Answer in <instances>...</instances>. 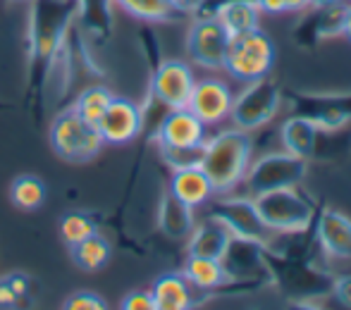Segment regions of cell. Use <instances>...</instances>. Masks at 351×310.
I'll return each mask as SVG.
<instances>
[{"label": "cell", "mask_w": 351, "mask_h": 310, "mask_svg": "<svg viewBox=\"0 0 351 310\" xmlns=\"http://www.w3.org/2000/svg\"><path fill=\"white\" fill-rule=\"evenodd\" d=\"M251 162V136L244 129H225L213 139H206L201 167L208 175L213 191L225 194L232 191L241 179Z\"/></svg>", "instance_id": "6da1fadb"}, {"label": "cell", "mask_w": 351, "mask_h": 310, "mask_svg": "<svg viewBox=\"0 0 351 310\" xmlns=\"http://www.w3.org/2000/svg\"><path fill=\"white\" fill-rule=\"evenodd\" d=\"M77 0H34L32 14V67L43 75L51 67L53 57L60 51L62 34L77 12Z\"/></svg>", "instance_id": "7a4b0ae2"}, {"label": "cell", "mask_w": 351, "mask_h": 310, "mask_svg": "<svg viewBox=\"0 0 351 310\" xmlns=\"http://www.w3.org/2000/svg\"><path fill=\"white\" fill-rule=\"evenodd\" d=\"M254 203L258 215L263 218V222L275 234L304 232L306 227H311V222L315 218L313 201L301 194L296 186L258 194L254 196Z\"/></svg>", "instance_id": "3957f363"}, {"label": "cell", "mask_w": 351, "mask_h": 310, "mask_svg": "<svg viewBox=\"0 0 351 310\" xmlns=\"http://www.w3.org/2000/svg\"><path fill=\"white\" fill-rule=\"evenodd\" d=\"M275 62V43L261 27L239 36H230L225 53V67L237 81H256L268 77Z\"/></svg>", "instance_id": "277c9868"}, {"label": "cell", "mask_w": 351, "mask_h": 310, "mask_svg": "<svg viewBox=\"0 0 351 310\" xmlns=\"http://www.w3.org/2000/svg\"><path fill=\"white\" fill-rule=\"evenodd\" d=\"M48 136H51L53 153L65 162H88L106 146L98 127L79 117L74 107L62 110L53 120Z\"/></svg>", "instance_id": "5b68a950"}, {"label": "cell", "mask_w": 351, "mask_h": 310, "mask_svg": "<svg viewBox=\"0 0 351 310\" xmlns=\"http://www.w3.org/2000/svg\"><path fill=\"white\" fill-rule=\"evenodd\" d=\"M265 258H268L273 282H278L280 289L289 298L301 301V298H318L323 294L332 292L335 277H328L315 265L306 263L301 258H278L268 250H265Z\"/></svg>", "instance_id": "8992f818"}, {"label": "cell", "mask_w": 351, "mask_h": 310, "mask_svg": "<svg viewBox=\"0 0 351 310\" xmlns=\"http://www.w3.org/2000/svg\"><path fill=\"white\" fill-rule=\"evenodd\" d=\"M282 103V91L275 81H270L268 77L249 81V86L232 101L230 117L234 122V127L244 131H254L265 127L280 110Z\"/></svg>", "instance_id": "52a82bcc"}, {"label": "cell", "mask_w": 351, "mask_h": 310, "mask_svg": "<svg viewBox=\"0 0 351 310\" xmlns=\"http://www.w3.org/2000/svg\"><path fill=\"white\" fill-rule=\"evenodd\" d=\"M308 175V160L291 153H270L246 170L244 179L249 184L251 194L258 196L265 191L299 186Z\"/></svg>", "instance_id": "ba28073f"}, {"label": "cell", "mask_w": 351, "mask_h": 310, "mask_svg": "<svg viewBox=\"0 0 351 310\" xmlns=\"http://www.w3.org/2000/svg\"><path fill=\"white\" fill-rule=\"evenodd\" d=\"M265 250H268V246L258 244V241L232 236L230 246L220 258L227 282L251 284V287H263V284L273 282Z\"/></svg>", "instance_id": "9c48e42d"}, {"label": "cell", "mask_w": 351, "mask_h": 310, "mask_svg": "<svg viewBox=\"0 0 351 310\" xmlns=\"http://www.w3.org/2000/svg\"><path fill=\"white\" fill-rule=\"evenodd\" d=\"M296 115L311 120L320 131H337L351 122V93H296L287 91Z\"/></svg>", "instance_id": "30bf717a"}, {"label": "cell", "mask_w": 351, "mask_h": 310, "mask_svg": "<svg viewBox=\"0 0 351 310\" xmlns=\"http://www.w3.org/2000/svg\"><path fill=\"white\" fill-rule=\"evenodd\" d=\"M210 218L220 220L232 236L239 239L258 241L263 246H270L275 239V232L263 222V218L256 210L254 198H227L217 201L210 208Z\"/></svg>", "instance_id": "8fae6325"}, {"label": "cell", "mask_w": 351, "mask_h": 310, "mask_svg": "<svg viewBox=\"0 0 351 310\" xmlns=\"http://www.w3.org/2000/svg\"><path fill=\"white\" fill-rule=\"evenodd\" d=\"M227 43H230V36L217 22V17L196 19L186 34V53L196 65L206 70H220L225 62Z\"/></svg>", "instance_id": "7c38bea8"}, {"label": "cell", "mask_w": 351, "mask_h": 310, "mask_svg": "<svg viewBox=\"0 0 351 310\" xmlns=\"http://www.w3.org/2000/svg\"><path fill=\"white\" fill-rule=\"evenodd\" d=\"M196 79L194 72L186 62L182 60H165L156 67L151 81L153 98L167 110H177V107H186L194 88Z\"/></svg>", "instance_id": "4fadbf2b"}, {"label": "cell", "mask_w": 351, "mask_h": 310, "mask_svg": "<svg viewBox=\"0 0 351 310\" xmlns=\"http://www.w3.org/2000/svg\"><path fill=\"white\" fill-rule=\"evenodd\" d=\"M153 139L160 148H196L206 144V125L189 107H177L162 117Z\"/></svg>", "instance_id": "5bb4252c"}, {"label": "cell", "mask_w": 351, "mask_h": 310, "mask_svg": "<svg viewBox=\"0 0 351 310\" xmlns=\"http://www.w3.org/2000/svg\"><path fill=\"white\" fill-rule=\"evenodd\" d=\"M98 131H101L106 144H130L143 129V112L136 103H132L130 98H117L112 96L108 110L103 112V117L98 120Z\"/></svg>", "instance_id": "9a60e30c"}, {"label": "cell", "mask_w": 351, "mask_h": 310, "mask_svg": "<svg viewBox=\"0 0 351 310\" xmlns=\"http://www.w3.org/2000/svg\"><path fill=\"white\" fill-rule=\"evenodd\" d=\"M344 14H347V5H325V8H315L308 12L294 29V41L301 48L311 51L318 43L328 41L332 36H342L344 29Z\"/></svg>", "instance_id": "2e32d148"}, {"label": "cell", "mask_w": 351, "mask_h": 310, "mask_svg": "<svg viewBox=\"0 0 351 310\" xmlns=\"http://www.w3.org/2000/svg\"><path fill=\"white\" fill-rule=\"evenodd\" d=\"M232 101H234V96H232L227 83L217 81V79H204V81L194 83L186 107L208 127L230 117Z\"/></svg>", "instance_id": "e0dca14e"}, {"label": "cell", "mask_w": 351, "mask_h": 310, "mask_svg": "<svg viewBox=\"0 0 351 310\" xmlns=\"http://www.w3.org/2000/svg\"><path fill=\"white\" fill-rule=\"evenodd\" d=\"M318 241L328 255L351 260V220L337 210H323L318 218Z\"/></svg>", "instance_id": "ac0fdd59"}, {"label": "cell", "mask_w": 351, "mask_h": 310, "mask_svg": "<svg viewBox=\"0 0 351 310\" xmlns=\"http://www.w3.org/2000/svg\"><path fill=\"white\" fill-rule=\"evenodd\" d=\"M170 194H175L182 203L196 208V205L208 203L215 191H213V184H210L208 175L204 172V167L191 165V167H180V170H175L172 181H170Z\"/></svg>", "instance_id": "d6986e66"}, {"label": "cell", "mask_w": 351, "mask_h": 310, "mask_svg": "<svg viewBox=\"0 0 351 310\" xmlns=\"http://www.w3.org/2000/svg\"><path fill=\"white\" fill-rule=\"evenodd\" d=\"M189 236L191 239H189V246H186L189 255H201V258H215V260L222 258V253H225L232 241L230 229H227L220 220L210 218V215L206 222H201L199 227L191 229Z\"/></svg>", "instance_id": "ffe728a7"}, {"label": "cell", "mask_w": 351, "mask_h": 310, "mask_svg": "<svg viewBox=\"0 0 351 310\" xmlns=\"http://www.w3.org/2000/svg\"><path fill=\"white\" fill-rule=\"evenodd\" d=\"M151 296L156 301V310H189L194 306L191 284L180 272H167L153 282Z\"/></svg>", "instance_id": "44dd1931"}, {"label": "cell", "mask_w": 351, "mask_h": 310, "mask_svg": "<svg viewBox=\"0 0 351 310\" xmlns=\"http://www.w3.org/2000/svg\"><path fill=\"white\" fill-rule=\"evenodd\" d=\"M318 127L311 120L301 115H294L282 125V144H285L287 153L299 155L304 160H311L318 153Z\"/></svg>", "instance_id": "7402d4cb"}, {"label": "cell", "mask_w": 351, "mask_h": 310, "mask_svg": "<svg viewBox=\"0 0 351 310\" xmlns=\"http://www.w3.org/2000/svg\"><path fill=\"white\" fill-rule=\"evenodd\" d=\"M158 224H160L162 234L170 236V239H186L194 229V208L182 203L175 194L167 191L160 201Z\"/></svg>", "instance_id": "603a6c76"}, {"label": "cell", "mask_w": 351, "mask_h": 310, "mask_svg": "<svg viewBox=\"0 0 351 310\" xmlns=\"http://www.w3.org/2000/svg\"><path fill=\"white\" fill-rule=\"evenodd\" d=\"M70 253H72L74 265H77L79 270H84V272H98V270H103L110 263L112 248L106 236L98 234V229H96L93 234L84 236L82 241L72 244Z\"/></svg>", "instance_id": "cb8c5ba5"}, {"label": "cell", "mask_w": 351, "mask_h": 310, "mask_svg": "<svg viewBox=\"0 0 351 310\" xmlns=\"http://www.w3.org/2000/svg\"><path fill=\"white\" fill-rule=\"evenodd\" d=\"M215 17L227 31V36H239V34L258 27L261 10L256 0H234V3H227L225 8H220Z\"/></svg>", "instance_id": "d4e9b609"}, {"label": "cell", "mask_w": 351, "mask_h": 310, "mask_svg": "<svg viewBox=\"0 0 351 310\" xmlns=\"http://www.w3.org/2000/svg\"><path fill=\"white\" fill-rule=\"evenodd\" d=\"M184 279L191 287L201 289V292H213L227 284V274L222 270V263L215 258H201V255H189L184 270H182Z\"/></svg>", "instance_id": "484cf974"}, {"label": "cell", "mask_w": 351, "mask_h": 310, "mask_svg": "<svg viewBox=\"0 0 351 310\" xmlns=\"http://www.w3.org/2000/svg\"><path fill=\"white\" fill-rule=\"evenodd\" d=\"M112 3L143 22H175L184 14L172 0H112Z\"/></svg>", "instance_id": "4316f807"}, {"label": "cell", "mask_w": 351, "mask_h": 310, "mask_svg": "<svg viewBox=\"0 0 351 310\" xmlns=\"http://www.w3.org/2000/svg\"><path fill=\"white\" fill-rule=\"evenodd\" d=\"M10 201L19 210H38L46 203V184L34 175H22L10 184Z\"/></svg>", "instance_id": "83f0119b"}, {"label": "cell", "mask_w": 351, "mask_h": 310, "mask_svg": "<svg viewBox=\"0 0 351 310\" xmlns=\"http://www.w3.org/2000/svg\"><path fill=\"white\" fill-rule=\"evenodd\" d=\"M77 8L82 12V24L88 34L96 38H103L110 34L112 27V0H77Z\"/></svg>", "instance_id": "f1b7e54d"}, {"label": "cell", "mask_w": 351, "mask_h": 310, "mask_svg": "<svg viewBox=\"0 0 351 310\" xmlns=\"http://www.w3.org/2000/svg\"><path fill=\"white\" fill-rule=\"evenodd\" d=\"M110 101H112V93L108 91L106 86H88L79 93L72 107L77 110L79 117H84V120L91 122V125H98V120H101L103 112L108 110Z\"/></svg>", "instance_id": "f546056e"}, {"label": "cell", "mask_w": 351, "mask_h": 310, "mask_svg": "<svg viewBox=\"0 0 351 310\" xmlns=\"http://www.w3.org/2000/svg\"><path fill=\"white\" fill-rule=\"evenodd\" d=\"M93 232H96V220L86 213L74 210V213H67L65 218L60 220V236L67 246L77 244V241H82L84 236H88Z\"/></svg>", "instance_id": "4dcf8cb0"}, {"label": "cell", "mask_w": 351, "mask_h": 310, "mask_svg": "<svg viewBox=\"0 0 351 310\" xmlns=\"http://www.w3.org/2000/svg\"><path fill=\"white\" fill-rule=\"evenodd\" d=\"M160 153H162V160H165L172 170H180V167L201 165L204 146H196V148H160Z\"/></svg>", "instance_id": "1f68e13d"}, {"label": "cell", "mask_w": 351, "mask_h": 310, "mask_svg": "<svg viewBox=\"0 0 351 310\" xmlns=\"http://www.w3.org/2000/svg\"><path fill=\"white\" fill-rule=\"evenodd\" d=\"M62 308L65 310H106L108 303H106V298L93 292H77L62 303Z\"/></svg>", "instance_id": "d6a6232c"}, {"label": "cell", "mask_w": 351, "mask_h": 310, "mask_svg": "<svg viewBox=\"0 0 351 310\" xmlns=\"http://www.w3.org/2000/svg\"><path fill=\"white\" fill-rule=\"evenodd\" d=\"M122 310H156V301H153L151 292H132L122 298Z\"/></svg>", "instance_id": "836d02e7"}, {"label": "cell", "mask_w": 351, "mask_h": 310, "mask_svg": "<svg viewBox=\"0 0 351 310\" xmlns=\"http://www.w3.org/2000/svg\"><path fill=\"white\" fill-rule=\"evenodd\" d=\"M227 3H234V0H199L196 8L191 10L196 19H204V17H215L220 12V8H225Z\"/></svg>", "instance_id": "e575fe53"}, {"label": "cell", "mask_w": 351, "mask_h": 310, "mask_svg": "<svg viewBox=\"0 0 351 310\" xmlns=\"http://www.w3.org/2000/svg\"><path fill=\"white\" fill-rule=\"evenodd\" d=\"M5 279H8L10 289H12L14 296H17L19 301L29 296V289H32V279H29L27 274H22V272H12V274H5Z\"/></svg>", "instance_id": "d590c367"}, {"label": "cell", "mask_w": 351, "mask_h": 310, "mask_svg": "<svg viewBox=\"0 0 351 310\" xmlns=\"http://www.w3.org/2000/svg\"><path fill=\"white\" fill-rule=\"evenodd\" d=\"M332 294L337 296V301L342 303V306L351 308V274H342V277H335Z\"/></svg>", "instance_id": "8d00e7d4"}, {"label": "cell", "mask_w": 351, "mask_h": 310, "mask_svg": "<svg viewBox=\"0 0 351 310\" xmlns=\"http://www.w3.org/2000/svg\"><path fill=\"white\" fill-rule=\"evenodd\" d=\"M19 306V298L14 296V292L10 289V284H8V279L5 277H0V308H17Z\"/></svg>", "instance_id": "74e56055"}, {"label": "cell", "mask_w": 351, "mask_h": 310, "mask_svg": "<svg viewBox=\"0 0 351 310\" xmlns=\"http://www.w3.org/2000/svg\"><path fill=\"white\" fill-rule=\"evenodd\" d=\"M261 12H268V14H280V12H287V5L285 0H256Z\"/></svg>", "instance_id": "f35d334b"}, {"label": "cell", "mask_w": 351, "mask_h": 310, "mask_svg": "<svg viewBox=\"0 0 351 310\" xmlns=\"http://www.w3.org/2000/svg\"><path fill=\"white\" fill-rule=\"evenodd\" d=\"M287 12H304L306 8H311V0H285Z\"/></svg>", "instance_id": "ab89813d"}, {"label": "cell", "mask_w": 351, "mask_h": 310, "mask_svg": "<svg viewBox=\"0 0 351 310\" xmlns=\"http://www.w3.org/2000/svg\"><path fill=\"white\" fill-rule=\"evenodd\" d=\"M172 3H175L177 8L182 10V12H191V10L196 8V3H199V0H172Z\"/></svg>", "instance_id": "60d3db41"}, {"label": "cell", "mask_w": 351, "mask_h": 310, "mask_svg": "<svg viewBox=\"0 0 351 310\" xmlns=\"http://www.w3.org/2000/svg\"><path fill=\"white\" fill-rule=\"evenodd\" d=\"M342 36H347L351 41V5H347V14H344V29H342Z\"/></svg>", "instance_id": "b9f144b4"}, {"label": "cell", "mask_w": 351, "mask_h": 310, "mask_svg": "<svg viewBox=\"0 0 351 310\" xmlns=\"http://www.w3.org/2000/svg\"><path fill=\"white\" fill-rule=\"evenodd\" d=\"M337 3H342V0H311L313 8H325V5H337Z\"/></svg>", "instance_id": "7bdbcfd3"}, {"label": "cell", "mask_w": 351, "mask_h": 310, "mask_svg": "<svg viewBox=\"0 0 351 310\" xmlns=\"http://www.w3.org/2000/svg\"><path fill=\"white\" fill-rule=\"evenodd\" d=\"M14 3H27V0H14Z\"/></svg>", "instance_id": "ee69618b"}, {"label": "cell", "mask_w": 351, "mask_h": 310, "mask_svg": "<svg viewBox=\"0 0 351 310\" xmlns=\"http://www.w3.org/2000/svg\"><path fill=\"white\" fill-rule=\"evenodd\" d=\"M349 5H351V0H349Z\"/></svg>", "instance_id": "f6af8a7d"}]
</instances>
